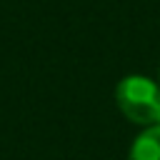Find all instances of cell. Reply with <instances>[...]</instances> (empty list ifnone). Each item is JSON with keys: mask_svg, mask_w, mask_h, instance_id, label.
Segmentation results:
<instances>
[{"mask_svg": "<svg viewBox=\"0 0 160 160\" xmlns=\"http://www.w3.org/2000/svg\"><path fill=\"white\" fill-rule=\"evenodd\" d=\"M115 98H118L120 110L132 122H142V125L160 122V90L152 80L130 75L118 85Z\"/></svg>", "mask_w": 160, "mask_h": 160, "instance_id": "1", "label": "cell"}, {"mask_svg": "<svg viewBox=\"0 0 160 160\" xmlns=\"http://www.w3.org/2000/svg\"><path fill=\"white\" fill-rule=\"evenodd\" d=\"M128 160H160V125L140 132L130 148Z\"/></svg>", "mask_w": 160, "mask_h": 160, "instance_id": "2", "label": "cell"}]
</instances>
